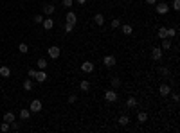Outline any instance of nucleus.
I'll return each instance as SVG.
<instances>
[{
  "mask_svg": "<svg viewBox=\"0 0 180 133\" xmlns=\"http://www.w3.org/2000/svg\"><path fill=\"white\" fill-rule=\"evenodd\" d=\"M104 99H106L108 103H115V101L119 99V95H117V92H115V88H110V90L104 92Z\"/></svg>",
  "mask_w": 180,
  "mask_h": 133,
  "instance_id": "f257e3e1",
  "label": "nucleus"
},
{
  "mask_svg": "<svg viewBox=\"0 0 180 133\" xmlns=\"http://www.w3.org/2000/svg\"><path fill=\"white\" fill-rule=\"evenodd\" d=\"M47 54H49V58H52V59H58L60 54H61V49H60L58 45H52V47L47 49Z\"/></svg>",
  "mask_w": 180,
  "mask_h": 133,
  "instance_id": "f03ea898",
  "label": "nucleus"
},
{
  "mask_svg": "<svg viewBox=\"0 0 180 133\" xmlns=\"http://www.w3.org/2000/svg\"><path fill=\"white\" fill-rule=\"evenodd\" d=\"M29 110H31V114H38V111H41V101L40 99H33L31 104H29Z\"/></svg>",
  "mask_w": 180,
  "mask_h": 133,
  "instance_id": "7ed1b4c3",
  "label": "nucleus"
},
{
  "mask_svg": "<svg viewBox=\"0 0 180 133\" xmlns=\"http://www.w3.org/2000/svg\"><path fill=\"white\" fill-rule=\"evenodd\" d=\"M155 9H157L158 15H166L169 11V4L167 2H158V4H155Z\"/></svg>",
  "mask_w": 180,
  "mask_h": 133,
  "instance_id": "20e7f679",
  "label": "nucleus"
},
{
  "mask_svg": "<svg viewBox=\"0 0 180 133\" xmlns=\"http://www.w3.org/2000/svg\"><path fill=\"white\" fill-rule=\"evenodd\" d=\"M158 94H160L162 97H167L169 94H171V86H169V85H160V86H158Z\"/></svg>",
  "mask_w": 180,
  "mask_h": 133,
  "instance_id": "39448f33",
  "label": "nucleus"
},
{
  "mask_svg": "<svg viewBox=\"0 0 180 133\" xmlns=\"http://www.w3.org/2000/svg\"><path fill=\"white\" fill-rule=\"evenodd\" d=\"M151 58H153L155 61H160V59H162V49H160V47H153V49H151Z\"/></svg>",
  "mask_w": 180,
  "mask_h": 133,
  "instance_id": "423d86ee",
  "label": "nucleus"
},
{
  "mask_svg": "<svg viewBox=\"0 0 180 133\" xmlns=\"http://www.w3.org/2000/svg\"><path fill=\"white\" fill-rule=\"evenodd\" d=\"M65 20H67L69 24H74V25H76V22H78V15L69 9V11H67V16H65Z\"/></svg>",
  "mask_w": 180,
  "mask_h": 133,
  "instance_id": "0eeeda50",
  "label": "nucleus"
},
{
  "mask_svg": "<svg viewBox=\"0 0 180 133\" xmlns=\"http://www.w3.org/2000/svg\"><path fill=\"white\" fill-rule=\"evenodd\" d=\"M103 65H104V67H108V68H110V67H115V58H113V56H110V54H108V56H104V58H103Z\"/></svg>",
  "mask_w": 180,
  "mask_h": 133,
  "instance_id": "6e6552de",
  "label": "nucleus"
},
{
  "mask_svg": "<svg viewBox=\"0 0 180 133\" xmlns=\"http://www.w3.org/2000/svg\"><path fill=\"white\" fill-rule=\"evenodd\" d=\"M81 70L85 74H90V72H94V63L92 61H85V63L81 65Z\"/></svg>",
  "mask_w": 180,
  "mask_h": 133,
  "instance_id": "1a4fd4ad",
  "label": "nucleus"
},
{
  "mask_svg": "<svg viewBox=\"0 0 180 133\" xmlns=\"http://www.w3.org/2000/svg\"><path fill=\"white\" fill-rule=\"evenodd\" d=\"M47 72H45V70H40V72H36V76H34V79L38 81V83H45V81H47Z\"/></svg>",
  "mask_w": 180,
  "mask_h": 133,
  "instance_id": "9d476101",
  "label": "nucleus"
},
{
  "mask_svg": "<svg viewBox=\"0 0 180 133\" xmlns=\"http://www.w3.org/2000/svg\"><path fill=\"white\" fill-rule=\"evenodd\" d=\"M41 25H43V29H45V31H50L52 27H54V20H52V18H43Z\"/></svg>",
  "mask_w": 180,
  "mask_h": 133,
  "instance_id": "9b49d317",
  "label": "nucleus"
},
{
  "mask_svg": "<svg viewBox=\"0 0 180 133\" xmlns=\"http://www.w3.org/2000/svg\"><path fill=\"white\" fill-rule=\"evenodd\" d=\"M0 76H2V77H9V76H11V68L6 67V65H0Z\"/></svg>",
  "mask_w": 180,
  "mask_h": 133,
  "instance_id": "f8f14e48",
  "label": "nucleus"
},
{
  "mask_svg": "<svg viewBox=\"0 0 180 133\" xmlns=\"http://www.w3.org/2000/svg\"><path fill=\"white\" fill-rule=\"evenodd\" d=\"M121 29H123V33H124L126 36H130V34L133 33V27L128 25V24H121Z\"/></svg>",
  "mask_w": 180,
  "mask_h": 133,
  "instance_id": "ddd939ff",
  "label": "nucleus"
},
{
  "mask_svg": "<svg viewBox=\"0 0 180 133\" xmlns=\"http://www.w3.org/2000/svg\"><path fill=\"white\" fill-rule=\"evenodd\" d=\"M157 36L160 38V40L167 38V27H158V31H157Z\"/></svg>",
  "mask_w": 180,
  "mask_h": 133,
  "instance_id": "4468645a",
  "label": "nucleus"
},
{
  "mask_svg": "<svg viewBox=\"0 0 180 133\" xmlns=\"http://www.w3.org/2000/svg\"><path fill=\"white\" fill-rule=\"evenodd\" d=\"M43 13H45L47 16L54 15V6H52V4H45V6H43Z\"/></svg>",
  "mask_w": 180,
  "mask_h": 133,
  "instance_id": "2eb2a0df",
  "label": "nucleus"
},
{
  "mask_svg": "<svg viewBox=\"0 0 180 133\" xmlns=\"http://www.w3.org/2000/svg\"><path fill=\"white\" fill-rule=\"evenodd\" d=\"M29 117H31V110H27V108L20 110V119H22V120H27Z\"/></svg>",
  "mask_w": 180,
  "mask_h": 133,
  "instance_id": "dca6fc26",
  "label": "nucleus"
},
{
  "mask_svg": "<svg viewBox=\"0 0 180 133\" xmlns=\"http://www.w3.org/2000/svg\"><path fill=\"white\" fill-rule=\"evenodd\" d=\"M160 49H162V50H169V49H171V40H169V38H164Z\"/></svg>",
  "mask_w": 180,
  "mask_h": 133,
  "instance_id": "f3484780",
  "label": "nucleus"
},
{
  "mask_svg": "<svg viewBox=\"0 0 180 133\" xmlns=\"http://www.w3.org/2000/svg\"><path fill=\"white\" fill-rule=\"evenodd\" d=\"M94 22H96V24H97V25H99V27H101V25H103V24H104V16H103V15H101V13H97V15H96V16H94Z\"/></svg>",
  "mask_w": 180,
  "mask_h": 133,
  "instance_id": "a211bd4d",
  "label": "nucleus"
},
{
  "mask_svg": "<svg viewBox=\"0 0 180 133\" xmlns=\"http://www.w3.org/2000/svg\"><path fill=\"white\" fill-rule=\"evenodd\" d=\"M4 120L11 124V122L15 120V114H11V111H6V114H4Z\"/></svg>",
  "mask_w": 180,
  "mask_h": 133,
  "instance_id": "6ab92c4d",
  "label": "nucleus"
},
{
  "mask_svg": "<svg viewBox=\"0 0 180 133\" xmlns=\"http://www.w3.org/2000/svg\"><path fill=\"white\" fill-rule=\"evenodd\" d=\"M79 88H81L83 92H88V90H90V83H88L87 79H83L81 83H79Z\"/></svg>",
  "mask_w": 180,
  "mask_h": 133,
  "instance_id": "aec40b11",
  "label": "nucleus"
},
{
  "mask_svg": "<svg viewBox=\"0 0 180 133\" xmlns=\"http://www.w3.org/2000/svg\"><path fill=\"white\" fill-rule=\"evenodd\" d=\"M126 106H128V108H135L137 106V99L135 97H128V99H126Z\"/></svg>",
  "mask_w": 180,
  "mask_h": 133,
  "instance_id": "412c9836",
  "label": "nucleus"
},
{
  "mask_svg": "<svg viewBox=\"0 0 180 133\" xmlns=\"http://www.w3.org/2000/svg\"><path fill=\"white\" fill-rule=\"evenodd\" d=\"M137 120H139V122H146L148 120V114H146V111H139V114H137Z\"/></svg>",
  "mask_w": 180,
  "mask_h": 133,
  "instance_id": "4be33fe9",
  "label": "nucleus"
},
{
  "mask_svg": "<svg viewBox=\"0 0 180 133\" xmlns=\"http://www.w3.org/2000/svg\"><path fill=\"white\" fill-rule=\"evenodd\" d=\"M38 68H40V70H45V68H47V59L40 58V59H38Z\"/></svg>",
  "mask_w": 180,
  "mask_h": 133,
  "instance_id": "5701e85b",
  "label": "nucleus"
},
{
  "mask_svg": "<svg viewBox=\"0 0 180 133\" xmlns=\"http://www.w3.org/2000/svg\"><path fill=\"white\" fill-rule=\"evenodd\" d=\"M128 122H130V117H128V115H121V117H119V124H121V126H126Z\"/></svg>",
  "mask_w": 180,
  "mask_h": 133,
  "instance_id": "b1692460",
  "label": "nucleus"
},
{
  "mask_svg": "<svg viewBox=\"0 0 180 133\" xmlns=\"http://www.w3.org/2000/svg\"><path fill=\"white\" fill-rule=\"evenodd\" d=\"M18 50H20L22 54H27V52H29V47H27V43H20V45H18Z\"/></svg>",
  "mask_w": 180,
  "mask_h": 133,
  "instance_id": "393cba45",
  "label": "nucleus"
},
{
  "mask_svg": "<svg viewBox=\"0 0 180 133\" xmlns=\"http://www.w3.org/2000/svg\"><path fill=\"white\" fill-rule=\"evenodd\" d=\"M171 9H173V11H180V0H173V2H171Z\"/></svg>",
  "mask_w": 180,
  "mask_h": 133,
  "instance_id": "a878e982",
  "label": "nucleus"
},
{
  "mask_svg": "<svg viewBox=\"0 0 180 133\" xmlns=\"http://www.w3.org/2000/svg\"><path fill=\"white\" fill-rule=\"evenodd\" d=\"M24 88H25V90H33V81L25 79V81H24Z\"/></svg>",
  "mask_w": 180,
  "mask_h": 133,
  "instance_id": "bb28decb",
  "label": "nucleus"
},
{
  "mask_svg": "<svg viewBox=\"0 0 180 133\" xmlns=\"http://www.w3.org/2000/svg\"><path fill=\"white\" fill-rule=\"evenodd\" d=\"M72 31H74V24H69V22H65V33H67V34H70Z\"/></svg>",
  "mask_w": 180,
  "mask_h": 133,
  "instance_id": "cd10ccee",
  "label": "nucleus"
},
{
  "mask_svg": "<svg viewBox=\"0 0 180 133\" xmlns=\"http://www.w3.org/2000/svg\"><path fill=\"white\" fill-rule=\"evenodd\" d=\"M9 130H11L9 122H6V120H4V122H2V126H0V131H4V133H6V131H9Z\"/></svg>",
  "mask_w": 180,
  "mask_h": 133,
  "instance_id": "c85d7f7f",
  "label": "nucleus"
},
{
  "mask_svg": "<svg viewBox=\"0 0 180 133\" xmlns=\"http://www.w3.org/2000/svg\"><path fill=\"white\" fill-rule=\"evenodd\" d=\"M173 36H176V27L167 29V38H173Z\"/></svg>",
  "mask_w": 180,
  "mask_h": 133,
  "instance_id": "c756f323",
  "label": "nucleus"
},
{
  "mask_svg": "<svg viewBox=\"0 0 180 133\" xmlns=\"http://www.w3.org/2000/svg\"><path fill=\"white\" fill-rule=\"evenodd\" d=\"M112 86H113V88H119V86H121V81H119L117 77H113V79H112Z\"/></svg>",
  "mask_w": 180,
  "mask_h": 133,
  "instance_id": "7c9ffc66",
  "label": "nucleus"
},
{
  "mask_svg": "<svg viewBox=\"0 0 180 133\" xmlns=\"http://www.w3.org/2000/svg\"><path fill=\"white\" fill-rule=\"evenodd\" d=\"M61 2H63V6H65L67 9H70V7H72V4H74V0H61Z\"/></svg>",
  "mask_w": 180,
  "mask_h": 133,
  "instance_id": "2f4dec72",
  "label": "nucleus"
},
{
  "mask_svg": "<svg viewBox=\"0 0 180 133\" xmlns=\"http://www.w3.org/2000/svg\"><path fill=\"white\" fill-rule=\"evenodd\" d=\"M33 22H34V24H41V22H43V16H41V15H36V16L33 18Z\"/></svg>",
  "mask_w": 180,
  "mask_h": 133,
  "instance_id": "473e14b6",
  "label": "nucleus"
},
{
  "mask_svg": "<svg viewBox=\"0 0 180 133\" xmlns=\"http://www.w3.org/2000/svg\"><path fill=\"white\" fill-rule=\"evenodd\" d=\"M76 101H78V95H76V94L69 95V103H70V104H74V103H76Z\"/></svg>",
  "mask_w": 180,
  "mask_h": 133,
  "instance_id": "72a5a7b5",
  "label": "nucleus"
},
{
  "mask_svg": "<svg viewBox=\"0 0 180 133\" xmlns=\"http://www.w3.org/2000/svg\"><path fill=\"white\" fill-rule=\"evenodd\" d=\"M112 27H113V29L121 27V20H112Z\"/></svg>",
  "mask_w": 180,
  "mask_h": 133,
  "instance_id": "f704fd0d",
  "label": "nucleus"
},
{
  "mask_svg": "<svg viewBox=\"0 0 180 133\" xmlns=\"http://www.w3.org/2000/svg\"><path fill=\"white\" fill-rule=\"evenodd\" d=\"M158 74H162V76H167V74H169V70H167V68H164V67H160V68H158Z\"/></svg>",
  "mask_w": 180,
  "mask_h": 133,
  "instance_id": "c9c22d12",
  "label": "nucleus"
},
{
  "mask_svg": "<svg viewBox=\"0 0 180 133\" xmlns=\"http://www.w3.org/2000/svg\"><path fill=\"white\" fill-rule=\"evenodd\" d=\"M27 76H29V77H34V76H36V70H34V68L27 70Z\"/></svg>",
  "mask_w": 180,
  "mask_h": 133,
  "instance_id": "e433bc0d",
  "label": "nucleus"
},
{
  "mask_svg": "<svg viewBox=\"0 0 180 133\" xmlns=\"http://www.w3.org/2000/svg\"><path fill=\"white\" fill-rule=\"evenodd\" d=\"M9 126H11L13 130H20V124H18V122H15V120H13V122H11V124H9Z\"/></svg>",
  "mask_w": 180,
  "mask_h": 133,
  "instance_id": "4c0bfd02",
  "label": "nucleus"
},
{
  "mask_svg": "<svg viewBox=\"0 0 180 133\" xmlns=\"http://www.w3.org/2000/svg\"><path fill=\"white\" fill-rule=\"evenodd\" d=\"M178 99H180V97H178V94L175 92V94H173V101H175V103H178Z\"/></svg>",
  "mask_w": 180,
  "mask_h": 133,
  "instance_id": "58836bf2",
  "label": "nucleus"
},
{
  "mask_svg": "<svg viewBox=\"0 0 180 133\" xmlns=\"http://www.w3.org/2000/svg\"><path fill=\"white\" fill-rule=\"evenodd\" d=\"M146 4H150V6H155V4H157V0H146Z\"/></svg>",
  "mask_w": 180,
  "mask_h": 133,
  "instance_id": "ea45409f",
  "label": "nucleus"
},
{
  "mask_svg": "<svg viewBox=\"0 0 180 133\" xmlns=\"http://www.w3.org/2000/svg\"><path fill=\"white\" fill-rule=\"evenodd\" d=\"M76 2H78L79 6H85V4H87V0H76Z\"/></svg>",
  "mask_w": 180,
  "mask_h": 133,
  "instance_id": "a19ab883",
  "label": "nucleus"
},
{
  "mask_svg": "<svg viewBox=\"0 0 180 133\" xmlns=\"http://www.w3.org/2000/svg\"><path fill=\"white\" fill-rule=\"evenodd\" d=\"M162 2H167V0H162Z\"/></svg>",
  "mask_w": 180,
  "mask_h": 133,
  "instance_id": "79ce46f5",
  "label": "nucleus"
},
{
  "mask_svg": "<svg viewBox=\"0 0 180 133\" xmlns=\"http://www.w3.org/2000/svg\"><path fill=\"white\" fill-rule=\"evenodd\" d=\"M0 65H2V61H0Z\"/></svg>",
  "mask_w": 180,
  "mask_h": 133,
  "instance_id": "37998d69",
  "label": "nucleus"
}]
</instances>
